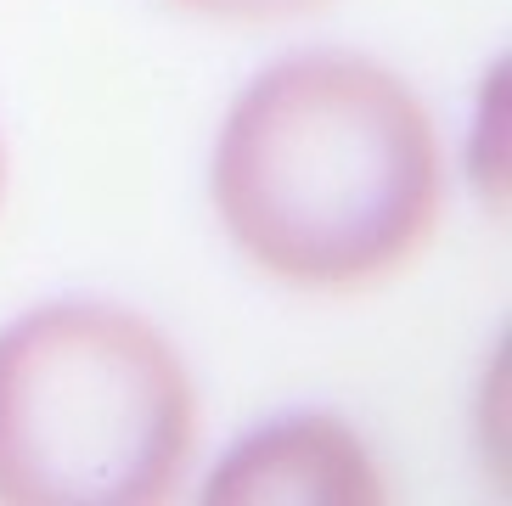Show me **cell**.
I'll list each match as a JSON object with an SVG mask.
<instances>
[{
  "instance_id": "1",
  "label": "cell",
  "mask_w": 512,
  "mask_h": 506,
  "mask_svg": "<svg viewBox=\"0 0 512 506\" xmlns=\"http://www.w3.org/2000/svg\"><path fill=\"white\" fill-rule=\"evenodd\" d=\"M209 186L231 248L304 293L400 276L434 242L445 203L428 107L400 74L349 51L287 57L242 90Z\"/></svg>"
},
{
  "instance_id": "2",
  "label": "cell",
  "mask_w": 512,
  "mask_h": 506,
  "mask_svg": "<svg viewBox=\"0 0 512 506\" xmlns=\"http://www.w3.org/2000/svg\"><path fill=\"white\" fill-rule=\"evenodd\" d=\"M197 388L164 332L119 304H40L0 327V501L152 506L197 450Z\"/></svg>"
},
{
  "instance_id": "3",
  "label": "cell",
  "mask_w": 512,
  "mask_h": 506,
  "mask_svg": "<svg viewBox=\"0 0 512 506\" xmlns=\"http://www.w3.org/2000/svg\"><path fill=\"white\" fill-rule=\"evenodd\" d=\"M389 495L383 467L366 456L361 433L338 417H287L242 439L226 462L209 473L203 501L209 506H372Z\"/></svg>"
},
{
  "instance_id": "4",
  "label": "cell",
  "mask_w": 512,
  "mask_h": 506,
  "mask_svg": "<svg viewBox=\"0 0 512 506\" xmlns=\"http://www.w3.org/2000/svg\"><path fill=\"white\" fill-rule=\"evenodd\" d=\"M169 6L197 12V17H220V23H282V17L321 12L332 0H169Z\"/></svg>"
},
{
  "instance_id": "5",
  "label": "cell",
  "mask_w": 512,
  "mask_h": 506,
  "mask_svg": "<svg viewBox=\"0 0 512 506\" xmlns=\"http://www.w3.org/2000/svg\"><path fill=\"white\" fill-rule=\"evenodd\" d=\"M0 180H6V158H0Z\"/></svg>"
}]
</instances>
